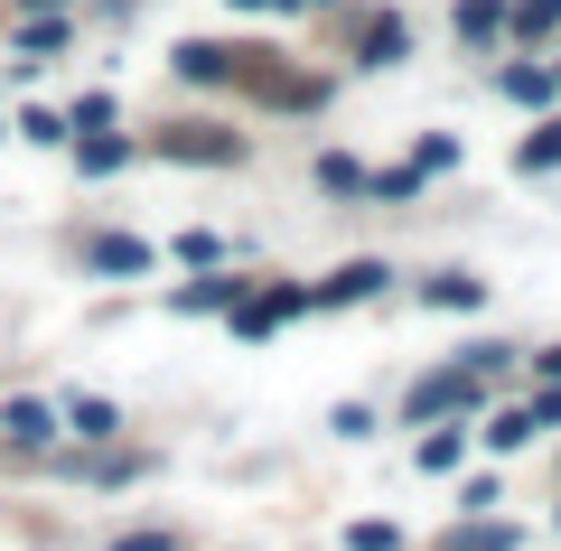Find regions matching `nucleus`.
Returning a JSON list of instances; mask_svg holds the SVG:
<instances>
[{"label": "nucleus", "instance_id": "f257e3e1", "mask_svg": "<svg viewBox=\"0 0 561 551\" xmlns=\"http://www.w3.org/2000/svg\"><path fill=\"white\" fill-rule=\"evenodd\" d=\"M478 402H486V375H478V365H468V375H459V365H440V375L412 383L402 412H412V421H449V412H478Z\"/></svg>", "mask_w": 561, "mask_h": 551}, {"label": "nucleus", "instance_id": "f03ea898", "mask_svg": "<svg viewBox=\"0 0 561 551\" xmlns=\"http://www.w3.org/2000/svg\"><path fill=\"white\" fill-rule=\"evenodd\" d=\"M383 280H393V272H383V262H346L337 280H319V290H309V309H346V299H375Z\"/></svg>", "mask_w": 561, "mask_h": 551}, {"label": "nucleus", "instance_id": "7ed1b4c3", "mask_svg": "<svg viewBox=\"0 0 561 551\" xmlns=\"http://www.w3.org/2000/svg\"><path fill=\"white\" fill-rule=\"evenodd\" d=\"M309 309V290H262V299H234V328L243 336H272L280 318H300Z\"/></svg>", "mask_w": 561, "mask_h": 551}, {"label": "nucleus", "instance_id": "20e7f679", "mask_svg": "<svg viewBox=\"0 0 561 551\" xmlns=\"http://www.w3.org/2000/svg\"><path fill=\"white\" fill-rule=\"evenodd\" d=\"M179 76H187V84H225V76H243V47L187 38V47H179Z\"/></svg>", "mask_w": 561, "mask_h": 551}, {"label": "nucleus", "instance_id": "39448f33", "mask_svg": "<svg viewBox=\"0 0 561 551\" xmlns=\"http://www.w3.org/2000/svg\"><path fill=\"white\" fill-rule=\"evenodd\" d=\"M160 150H169V159H243V140H234V131H169Z\"/></svg>", "mask_w": 561, "mask_h": 551}, {"label": "nucleus", "instance_id": "423d86ee", "mask_svg": "<svg viewBox=\"0 0 561 551\" xmlns=\"http://www.w3.org/2000/svg\"><path fill=\"white\" fill-rule=\"evenodd\" d=\"M0 431L20 439V449H38V439H57V412H47V402H10V412H0Z\"/></svg>", "mask_w": 561, "mask_h": 551}, {"label": "nucleus", "instance_id": "0eeeda50", "mask_svg": "<svg viewBox=\"0 0 561 551\" xmlns=\"http://www.w3.org/2000/svg\"><path fill=\"white\" fill-rule=\"evenodd\" d=\"M421 299H431V309H478V299H486V280H468V272H440V280H421Z\"/></svg>", "mask_w": 561, "mask_h": 551}, {"label": "nucleus", "instance_id": "6e6552de", "mask_svg": "<svg viewBox=\"0 0 561 551\" xmlns=\"http://www.w3.org/2000/svg\"><path fill=\"white\" fill-rule=\"evenodd\" d=\"M459 38L496 47V38H505V0H459Z\"/></svg>", "mask_w": 561, "mask_h": 551}, {"label": "nucleus", "instance_id": "1a4fd4ad", "mask_svg": "<svg viewBox=\"0 0 561 551\" xmlns=\"http://www.w3.org/2000/svg\"><path fill=\"white\" fill-rule=\"evenodd\" d=\"M402 57H412V28H402V20H375V28H365V66H402Z\"/></svg>", "mask_w": 561, "mask_h": 551}, {"label": "nucleus", "instance_id": "9d476101", "mask_svg": "<svg viewBox=\"0 0 561 551\" xmlns=\"http://www.w3.org/2000/svg\"><path fill=\"white\" fill-rule=\"evenodd\" d=\"M496 84H505L515 103H552V94H561V76H552V66H505Z\"/></svg>", "mask_w": 561, "mask_h": 551}, {"label": "nucleus", "instance_id": "9b49d317", "mask_svg": "<svg viewBox=\"0 0 561 551\" xmlns=\"http://www.w3.org/2000/svg\"><path fill=\"white\" fill-rule=\"evenodd\" d=\"M515 169H524V177H542V169H561V122H542V131H524V150H515Z\"/></svg>", "mask_w": 561, "mask_h": 551}, {"label": "nucleus", "instance_id": "f8f14e48", "mask_svg": "<svg viewBox=\"0 0 561 551\" xmlns=\"http://www.w3.org/2000/svg\"><path fill=\"white\" fill-rule=\"evenodd\" d=\"M94 272H150V243H131V234H103V243H94Z\"/></svg>", "mask_w": 561, "mask_h": 551}, {"label": "nucleus", "instance_id": "ddd939ff", "mask_svg": "<svg viewBox=\"0 0 561 551\" xmlns=\"http://www.w3.org/2000/svg\"><path fill=\"white\" fill-rule=\"evenodd\" d=\"M66 421H76L84 439H113V431H122V412H113V402H94V393H76V402H66Z\"/></svg>", "mask_w": 561, "mask_h": 551}, {"label": "nucleus", "instance_id": "4468645a", "mask_svg": "<svg viewBox=\"0 0 561 551\" xmlns=\"http://www.w3.org/2000/svg\"><path fill=\"white\" fill-rule=\"evenodd\" d=\"M234 299H243V280H187V290H179V309H234Z\"/></svg>", "mask_w": 561, "mask_h": 551}, {"label": "nucleus", "instance_id": "2eb2a0df", "mask_svg": "<svg viewBox=\"0 0 561 551\" xmlns=\"http://www.w3.org/2000/svg\"><path fill=\"white\" fill-rule=\"evenodd\" d=\"M459 458H468V431H431V439H421V468H431V477H449Z\"/></svg>", "mask_w": 561, "mask_h": 551}, {"label": "nucleus", "instance_id": "dca6fc26", "mask_svg": "<svg viewBox=\"0 0 561 551\" xmlns=\"http://www.w3.org/2000/svg\"><path fill=\"white\" fill-rule=\"evenodd\" d=\"M486 439H496V449H524V439H534V402H515V412H496V431H486Z\"/></svg>", "mask_w": 561, "mask_h": 551}, {"label": "nucleus", "instance_id": "f3484780", "mask_svg": "<svg viewBox=\"0 0 561 551\" xmlns=\"http://www.w3.org/2000/svg\"><path fill=\"white\" fill-rule=\"evenodd\" d=\"M122 159H131V140H113V131L84 140V169H94V177H103V169H122Z\"/></svg>", "mask_w": 561, "mask_h": 551}, {"label": "nucleus", "instance_id": "a211bd4d", "mask_svg": "<svg viewBox=\"0 0 561 551\" xmlns=\"http://www.w3.org/2000/svg\"><path fill=\"white\" fill-rule=\"evenodd\" d=\"M449 159H459V140H449V131H431V140H421V159H412V169H421V177H440Z\"/></svg>", "mask_w": 561, "mask_h": 551}, {"label": "nucleus", "instance_id": "6ab92c4d", "mask_svg": "<svg viewBox=\"0 0 561 551\" xmlns=\"http://www.w3.org/2000/svg\"><path fill=\"white\" fill-rule=\"evenodd\" d=\"M346 551H402V532L393 524H356V532H346Z\"/></svg>", "mask_w": 561, "mask_h": 551}, {"label": "nucleus", "instance_id": "aec40b11", "mask_svg": "<svg viewBox=\"0 0 561 551\" xmlns=\"http://www.w3.org/2000/svg\"><path fill=\"white\" fill-rule=\"evenodd\" d=\"M449 551H515V532H505V524H478V532H459Z\"/></svg>", "mask_w": 561, "mask_h": 551}, {"label": "nucleus", "instance_id": "412c9836", "mask_svg": "<svg viewBox=\"0 0 561 551\" xmlns=\"http://www.w3.org/2000/svg\"><path fill=\"white\" fill-rule=\"evenodd\" d=\"M319 177L337 187V197H356V187H365V169H356V159H319Z\"/></svg>", "mask_w": 561, "mask_h": 551}, {"label": "nucleus", "instance_id": "4be33fe9", "mask_svg": "<svg viewBox=\"0 0 561 551\" xmlns=\"http://www.w3.org/2000/svg\"><path fill=\"white\" fill-rule=\"evenodd\" d=\"M534 431H561V383H542V393H534Z\"/></svg>", "mask_w": 561, "mask_h": 551}, {"label": "nucleus", "instance_id": "5701e85b", "mask_svg": "<svg viewBox=\"0 0 561 551\" xmlns=\"http://www.w3.org/2000/svg\"><path fill=\"white\" fill-rule=\"evenodd\" d=\"M113 551H179V542H169V532H122Z\"/></svg>", "mask_w": 561, "mask_h": 551}, {"label": "nucleus", "instance_id": "b1692460", "mask_svg": "<svg viewBox=\"0 0 561 551\" xmlns=\"http://www.w3.org/2000/svg\"><path fill=\"white\" fill-rule=\"evenodd\" d=\"M542 383H561V346H552V355H542Z\"/></svg>", "mask_w": 561, "mask_h": 551}, {"label": "nucleus", "instance_id": "393cba45", "mask_svg": "<svg viewBox=\"0 0 561 551\" xmlns=\"http://www.w3.org/2000/svg\"><path fill=\"white\" fill-rule=\"evenodd\" d=\"M552 10H561V0H552Z\"/></svg>", "mask_w": 561, "mask_h": 551}]
</instances>
